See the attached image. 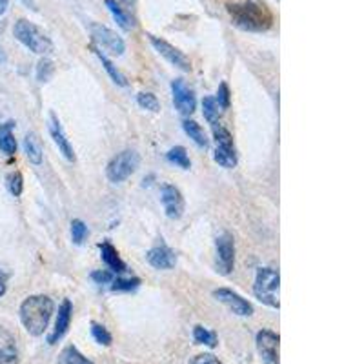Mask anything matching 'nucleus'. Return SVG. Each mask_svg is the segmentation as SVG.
Masks as SVG:
<instances>
[{
    "instance_id": "9b49d317",
    "label": "nucleus",
    "mask_w": 364,
    "mask_h": 364,
    "mask_svg": "<svg viewBox=\"0 0 364 364\" xmlns=\"http://www.w3.org/2000/svg\"><path fill=\"white\" fill-rule=\"evenodd\" d=\"M171 93H173V106L179 110L182 115H191L197 106L195 93L186 86L182 79H175L171 82Z\"/></svg>"
},
{
    "instance_id": "2eb2a0df",
    "label": "nucleus",
    "mask_w": 364,
    "mask_h": 364,
    "mask_svg": "<svg viewBox=\"0 0 364 364\" xmlns=\"http://www.w3.org/2000/svg\"><path fill=\"white\" fill-rule=\"evenodd\" d=\"M148 263L157 270H171L175 268L177 264V255L173 254V249H170L168 246H157V248H152L146 255Z\"/></svg>"
},
{
    "instance_id": "f3484780",
    "label": "nucleus",
    "mask_w": 364,
    "mask_h": 364,
    "mask_svg": "<svg viewBox=\"0 0 364 364\" xmlns=\"http://www.w3.org/2000/svg\"><path fill=\"white\" fill-rule=\"evenodd\" d=\"M99 248H101L102 261H104V264L110 268L111 272H113V273H124L126 272L124 261L120 259V255H119V252H117L115 246L106 240V242H102Z\"/></svg>"
},
{
    "instance_id": "c756f323",
    "label": "nucleus",
    "mask_w": 364,
    "mask_h": 364,
    "mask_svg": "<svg viewBox=\"0 0 364 364\" xmlns=\"http://www.w3.org/2000/svg\"><path fill=\"white\" fill-rule=\"evenodd\" d=\"M138 106L143 108V110H148L153 111V113H157L161 110V104H159V99L153 95V93H138L137 97Z\"/></svg>"
},
{
    "instance_id": "f257e3e1",
    "label": "nucleus",
    "mask_w": 364,
    "mask_h": 364,
    "mask_svg": "<svg viewBox=\"0 0 364 364\" xmlns=\"http://www.w3.org/2000/svg\"><path fill=\"white\" fill-rule=\"evenodd\" d=\"M233 26L242 31L263 33L273 26V13L264 2L259 0H235L226 4Z\"/></svg>"
},
{
    "instance_id": "1a4fd4ad",
    "label": "nucleus",
    "mask_w": 364,
    "mask_h": 364,
    "mask_svg": "<svg viewBox=\"0 0 364 364\" xmlns=\"http://www.w3.org/2000/svg\"><path fill=\"white\" fill-rule=\"evenodd\" d=\"M150 42H152V46L155 48V50H157L159 53L170 62V64L182 69V71H191V62H189L188 57H186L180 50H177L175 46H171L170 42H166L164 38L155 37V35H150Z\"/></svg>"
},
{
    "instance_id": "f03ea898",
    "label": "nucleus",
    "mask_w": 364,
    "mask_h": 364,
    "mask_svg": "<svg viewBox=\"0 0 364 364\" xmlns=\"http://www.w3.org/2000/svg\"><path fill=\"white\" fill-rule=\"evenodd\" d=\"M55 305L48 296H31L20 305V321L29 335H42L50 324Z\"/></svg>"
},
{
    "instance_id": "4be33fe9",
    "label": "nucleus",
    "mask_w": 364,
    "mask_h": 364,
    "mask_svg": "<svg viewBox=\"0 0 364 364\" xmlns=\"http://www.w3.org/2000/svg\"><path fill=\"white\" fill-rule=\"evenodd\" d=\"M182 128H184L186 135H188V137L191 138L195 144H197V146H201V148H206L208 137H206V133H204L203 126L197 124L195 120H184V122H182Z\"/></svg>"
},
{
    "instance_id": "cd10ccee",
    "label": "nucleus",
    "mask_w": 364,
    "mask_h": 364,
    "mask_svg": "<svg viewBox=\"0 0 364 364\" xmlns=\"http://www.w3.org/2000/svg\"><path fill=\"white\" fill-rule=\"evenodd\" d=\"M138 284H140V279H137V277H131V279L117 277V279L111 281V290L113 291H131V290H137Z\"/></svg>"
},
{
    "instance_id": "58836bf2",
    "label": "nucleus",
    "mask_w": 364,
    "mask_h": 364,
    "mask_svg": "<svg viewBox=\"0 0 364 364\" xmlns=\"http://www.w3.org/2000/svg\"><path fill=\"white\" fill-rule=\"evenodd\" d=\"M120 2H124L126 6H133L135 4V0H120Z\"/></svg>"
},
{
    "instance_id": "b1692460",
    "label": "nucleus",
    "mask_w": 364,
    "mask_h": 364,
    "mask_svg": "<svg viewBox=\"0 0 364 364\" xmlns=\"http://www.w3.org/2000/svg\"><path fill=\"white\" fill-rule=\"evenodd\" d=\"M213 159H215L217 164H221L222 168H228V170H231V168L237 166L235 148H215Z\"/></svg>"
},
{
    "instance_id": "dca6fc26",
    "label": "nucleus",
    "mask_w": 364,
    "mask_h": 364,
    "mask_svg": "<svg viewBox=\"0 0 364 364\" xmlns=\"http://www.w3.org/2000/svg\"><path fill=\"white\" fill-rule=\"evenodd\" d=\"M0 364H19L13 335L2 326H0Z\"/></svg>"
},
{
    "instance_id": "72a5a7b5",
    "label": "nucleus",
    "mask_w": 364,
    "mask_h": 364,
    "mask_svg": "<svg viewBox=\"0 0 364 364\" xmlns=\"http://www.w3.org/2000/svg\"><path fill=\"white\" fill-rule=\"evenodd\" d=\"M217 104L221 106V110H228L230 108V102H231V95H230V88H228L226 82H222L219 86V92H217Z\"/></svg>"
},
{
    "instance_id": "e433bc0d",
    "label": "nucleus",
    "mask_w": 364,
    "mask_h": 364,
    "mask_svg": "<svg viewBox=\"0 0 364 364\" xmlns=\"http://www.w3.org/2000/svg\"><path fill=\"white\" fill-rule=\"evenodd\" d=\"M4 293H6V275L0 273V297L4 296Z\"/></svg>"
},
{
    "instance_id": "7ed1b4c3",
    "label": "nucleus",
    "mask_w": 364,
    "mask_h": 364,
    "mask_svg": "<svg viewBox=\"0 0 364 364\" xmlns=\"http://www.w3.org/2000/svg\"><path fill=\"white\" fill-rule=\"evenodd\" d=\"M13 35L20 44H24L29 51L37 53V55H50L55 50L53 42H51V38L48 37L46 33L26 19H20L15 22Z\"/></svg>"
},
{
    "instance_id": "f8f14e48",
    "label": "nucleus",
    "mask_w": 364,
    "mask_h": 364,
    "mask_svg": "<svg viewBox=\"0 0 364 364\" xmlns=\"http://www.w3.org/2000/svg\"><path fill=\"white\" fill-rule=\"evenodd\" d=\"M161 201L162 206H164V212L170 219H180L182 213H184V198L182 194L179 191V188L171 184H164L161 189Z\"/></svg>"
},
{
    "instance_id": "4468645a",
    "label": "nucleus",
    "mask_w": 364,
    "mask_h": 364,
    "mask_svg": "<svg viewBox=\"0 0 364 364\" xmlns=\"http://www.w3.org/2000/svg\"><path fill=\"white\" fill-rule=\"evenodd\" d=\"M50 133L51 137H53V140H55L59 152L62 153L69 162H73L75 161L73 148H71V144H69L68 137H66L64 129H62V126H60V120L57 119L55 113H50Z\"/></svg>"
},
{
    "instance_id": "7c9ffc66",
    "label": "nucleus",
    "mask_w": 364,
    "mask_h": 364,
    "mask_svg": "<svg viewBox=\"0 0 364 364\" xmlns=\"http://www.w3.org/2000/svg\"><path fill=\"white\" fill-rule=\"evenodd\" d=\"M55 73V64L50 59H42L37 66V80L38 82H48Z\"/></svg>"
},
{
    "instance_id": "6ab92c4d",
    "label": "nucleus",
    "mask_w": 364,
    "mask_h": 364,
    "mask_svg": "<svg viewBox=\"0 0 364 364\" xmlns=\"http://www.w3.org/2000/svg\"><path fill=\"white\" fill-rule=\"evenodd\" d=\"M104 2H106V8L110 10V13L113 15V19H115V22L119 24L120 28L124 29V31H129L131 28H135L133 17H131L128 11H124V8H120V6L117 4V0H104Z\"/></svg>"
},
{
    "instance_id": "412c9836",
    "label": "nucleus",
    "mask_w": 364,
    "mask_h": 364,
    "mask_svg": "<svg viewBox=\"0 0 364 364\" xmlns=\"http://www.w3.org/2000/svg\"><path fill=\"white\" fill-rule=\"evenodd\" d=\"M93 51H95V55H97L99 60L102 62V66H104V69H106L108 75L111 77V80H113L115 84H119V86H122V88H124V86H128V80H126L124 75L120 73L119 69H117V66L113 64V62H111V60L108 59V57L104 55L101 50H99V48H93Z\"/></svg>"
},
{
    "instance_id": "473e14b6",
    "label": "nucleus",
    "mask_w": 364,
    "mask_h": 364,
    "mask_svg": "<svg viewBox=\"0 0 364 364\" xmlns=\"http://www.w3.org/2000/svg\"><path fill=\"white\" fill-rule=\"evenodd\" d=\"M8 188H10L11 195H15V197H20V195H22L24 180L19 171H15V173H11V175L8 177Z\"/></svg>"
},
{
    "instance_id": "39448f33",
    "label": "nucleus",
    "mask_w": 364,
    "mask_h": 364,
    "mask_svg": "<svg viewBox=\"0 0 364 364\" xmlns=\"http://www.w3.org/2000/svg\"><path fill=\"white\" fill-rule=\"evenodd\" d=\"M138 164H140V157H138V153L133 152V150H126V152L117 153L115 157L108 162V179L113 184H119V182L133 175L135 171H137Z\"/></svg>"
},
{
    "instance_id": "4c0bfd02",
    "label": "nucleus",
    "mask_w": 364,
    "mask_h": 364,
    "mask_svg": "<svg viewBox=\"0 0 364 364\" xmlns=\"http://www.w3.org/2000/svg\"><path fill=\"white\" fill-rule=\"evenodd\" d=\"M8 6H10V0H0V17L6 13L8 10Z\"/></svg>"
},
{
    "instance_id": "ddd939ff",
    "label": "nucleus",
    "mask_w": 364,
    "mask_h": 364,
    "mask_svg": "<svg viewBox=\"0 0 364 364\" xmlns=\"http://www.w3.org/2000/svg\"><path fill=\"white\" fill-rule=\"evenodd\" d=\"M71 314H73V306H71V303L66 299L59 308L55 328H53L51 335L48 337V342H50V344H57V342H59L60 339L66 335V332H68V328H69V323H71Z\"/></svg>"
},
{
    "instance_id": "2f4dec72",
    "label": "nucleus",
    "mask_w": 364,
    "mask_h": 364,
    "mask_svg": "<svg viewBox=\"0 0 364 364\" xmlns=\"http://www.w3.org/2000/svg\"><path fill=\"white\" fill-rule=\"evenodd\" d=\"M92 335L93 339L102 346H110L111 341H113V339H111V333L99 323H92Z\"/></svg>"
},
{
    "instance_id": "a211bd4d",
    "label": "nucleus",
    "mask_w": 364,
    "mask_h": 364,
    "mask_svg": "<svg viewBox=\"0 0 364 364\" xmlns=\"http://www.w3.org/2000/svg\"><path fill=\"white\" fill-rule=\"evenodd\" d=\"M24 152H26V157L29 159L31 164H35V166L41 164L42 159H44V148H42V143L37 133L29 131L26 135V138H24Z\"/></svg>"
},
{
    "instance_id": "c85d7f7f",
    "label": "nucleus",
    "mask_w": 364,
    "mask_h": 364,
    "mask_svg": "<svg viewBox=\"0 0 364 364\" xmlns=\"http://www.w3.org/2000/svg\"><path fill=\"white\" fill-rule=\"evenodd\" d=\"M88 226H86L80 219H75V221L71 222V240H73L75 245H82L84 240L88 239Z\"/></svg>"
},
{
    "instance_id": "9d476101",
    "label": "nucleus",
    "mask_w": 364,
    "mask_h": 364,
    "mask_svg": "<svg viewBox=\"0 0 364 364\" xmlns=\"http://www.w3.org/2000/svg\"><path fill=\"white\" fill-rule=\"evenodd\" d=\"M213 297L224 306H228L233 314L240 315V317H249V315L254 314V306L249 305L246 299H242L239 293L230 290V288H219V290L213 291Z\"/></svg>"
},
{
    "instance_id": "f704fd0d",
    "label": "nucleus",
    "mask_w": 364,
    "mask_h": 364,
    "mask_svg": "<svg viewBox=\"0 0 364 364\" xmlns=\"http://www.w3.org/2000/svg\"><path fill=\"white\" fill-rule=\"evenodd\" d=\"M92 279L97 284H111V281L115 279L113 277V272H106V270H99V272L92 273Z\"/></svg>"
},
{
    "instance_id": "423d86ee",
    "label": "nucleus",
    "mask_w": 364,
    "mask_h": 364,
    "mask_svg": "<svg viewBox=\"0 0 364 364\" xmlns=\"http://www.w3.org/2000/svg\"><path fill=\"white\" fill-rule=\"evenodd\" d=\"M217 268L222 275H230L235 264V240L231 233H222L217 237Z\"/></svg>"
},
{
    "instance_id": "5701e85b",
    "label": "nucleus",
    "mask_w": 364,
    "mask_h": 364,
    "mask_svg": "<svg viewBox=\"0 0 364 364\" xmlns=\"http://www.w3.org/2000/svg\"><path fill=\"white\" fill-rule=\"evenodd\" d=\"M59 364H95L88 357H84L75 346H66L59 357Z\"/></svg>"
},
{
    "instance_id": "0eeeda50",
    "label": "nucleus",
    "mask_w": 364,
    "mask_h": 364,
    "mask_svg": "<svg viewBox=\"0 0 364 364\" xmlns=\"http://www.w3.org/2000/svg\"><path fill=\"white\" fill-rule=\"evenodd\" d=\"M89 29H92L93 41L97 42L102 50L110 51L111 55L120 57L126 51V44L124 41H122V37H119L115 31H111L106 26H101V24L93 22L92 26H89Z\"/></svg>"
},
{
    "instance_id": "c9c22d12",
    "label": "nucleus",
    "mask_w": 364,
    "mask_h": 364,
    "mask_svg": "<svg viewBox=\"0 0 364 364\" xmlns=\"http://www.w3.org/2000/svg\"><path fill=\"white\" fill-rule=\"evenodd\" d=\"M191 364H222V363L217 359L215 355L201 354V355H197V357H195L194 363H191Z\"/></svg>"
},
{
    "instance_id": "20e7f679",
    "label": "nucleus",
    "mask_w": 364,
    "mask_h": 364,
    "mask_svg": "<svg viewBox=\"0 0 364 364\" xmlns=\"http://www.w3.org/2000/svg\"><path fill=\"white\" fill-rule=\"evenodd\" d=\"M279 288H281V275L273 268H259L257 277H255L254 293L263 305L270 308L281 306L279 303Z\"/></svg>"
},
{
    "instance_id": "a878e982",
    "label": "nucleus",
    "mask_w": 364,
    "mask_h": 364,
    "mask_svg": "<svg viewBox=\"0 0 364 364\" xmlns=\"http://www.w3.org/2000/svg\"><path fill=\"white\" fill-rule=\"evenodd\" d=\"M168 161H170L171 164H175V166L182 168V170H189V168H191V161H189L188 157V152H186V148H182V146L171 148L170 152H168Z\"/></svg>"
},
{
    "instance_id": "bb28decb",
    "label": "nucleus",
    "mask_w": 364,
    "mask_h": 364,
    "mask_svg": "<svg viewBox=\"0 0 364 364\" xmlns=\"http://www.w3.org/2000/svg\"><path fill=\"white\" fill-rule=\"evenodd\" d=\"M194 339L197 344L210 346V348H215L217 346V335L215 332H210L204 326H195L194 328Z\"/></svg>"
},
{
    "instance_id": "aec40b11",
    "label": "nucleus",
    "mask_w": 364,
    "mask_h": 364,
    "mask_svg": "<svg viewBox=\"0 0 364 364\" xmlns=\"http://www.w3.org/2000/svg\"><path fill=\"white\" fill-rule=\"evenodd\" d=\"M0 150L6 155H15L17 153V140L13 135V122H6L0 124Z\"/></svg>"
},
{
    "instance_id": "393cba45",
    "label": "nucleus",
    "mask_w": 364,
    "mask_h": 364,
    "mask_svg": "<svg viewBox=\"0 0 364 364\" xmlns=\"http://www.w3.org/2000/svg\"><path fill=\"white\" fill-rule=\"evenodd\" d=\"M221 106L217 104V101L213 97H206L203 101V115L204 119L210 122V124H219V119H221Z\"/></svg>"
},
{
    "instance_id": "6e6552de",
    "label": "nucleus",
    "mask_w": 364,
    "mask_h": 364,
    "mask_svg": "<svg viewBox=\"0 0 364 364\" xmlns=\"http://www.w3.org/2000/svg\"><path fill=\"white\" fill-rule=\"evenodd\" d=\"M257 351L261 359L266 364H279V344H281V337L273 333L272 330H261L257 333Z\"/></svg>"
}]
</instances>
